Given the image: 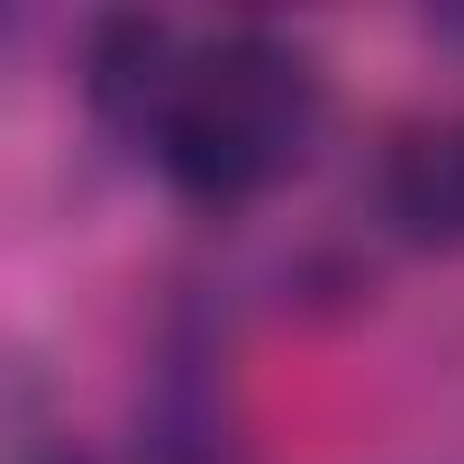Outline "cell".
<instances>
[{
	"label": "cell",
	"instance_id": "6da1fadb",
	"mask_svg": "<svg viewBox=\"0 0 464 464\" xmlns=\"http://www.w3.org/2000/svg\"><path fill=\"white\" fill-rule=\"evenodd\" d=\"M92 101L200 209H237L292 182L328 119V82L292 37L274 28L191 37L173 19H110L92 46Z\"/></svg>",
	"mask_w": 464,
	"mask_h": 464
},
{
	"label": "cell",
	"instance_id": "7a4b0ae2",
	"mask_svg": "<svg viewBox=\"0 0 464 464\" xmlns=\"http://www.w3.org/2000/svg\"><path fill=\"white\" fill-rule=\"evenodd\" d=\"M373 191H382V218L401 227L410 246L464 256V110H437V119L392 128Z\"/></svg>",
	"mask_w": 464,
	"mask_h": 464
},
{
	"label": "cell",
	"instance_id": "3957f363",
	"mask_svg": "<svg viewBox=\"0 0 464 464\" xmlns=\"http://www.w3.org/2000/svg\"><path fill=\"white\" fill-rule=\"evenodd\" d=\"M37 464H73V455H37Z\"/></svg>",
	"mask_w": 464,
	"mask_h": 464
}]
</instances>
